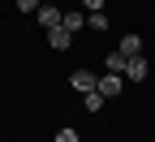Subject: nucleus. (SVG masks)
Listing matches in <instances>:
<instances>
[{
    "instance_id": "obj_13",
    "label": "nucleus",
    "mask_w": 155,
    "mask_h": 142,
    "mask_svg": "<svg viewBox=\"0 0 155 142\" xmlns=\"http://www.w3.org/2000/svg\"><path fill=\"white\" fill-rule=\"evenodd\" d=\"M82 9H86V13H99V9H104V0H82Z\"/></svg>"
},
{
    "instance_id": "obj_10",
    "label": "nucleus",
    "mask_w": 155,
    "mask_h": 142,
    "mask_svg": "<svg viewBox=\"0 0 155 142\" xmlns=\"http://www.w3.org/2000/svg\"><path fill=\"white\" fill-rule=\"evenodd\" d=\"M86 26H91V30H108V17H104V13H86Z\"/></svg>"
},
{
    "instance_id": "obj_2",
    "label": "nucleus",
    "mask_w": 155,
    "mask_h": 142,
    "mask_svg": "<svg viewBox=\"0 0 155 142\" xmlns=\"http://www.w3.org/2000/svg\"><path fill=\"white\" fill-rule=\"evenodd\" d=\"M125 78H129V82H142V78H147V56L142 52L125 60Z\"/></svg>"
},
{
    "instance_id": "obj_12",
    "label": "nucleus",
    "mask_w": 155,
    "mask_h": 142,
    "mask_svg": "<svg viewBox=\"0 0 155 142\" xmlns=\"http://www.w3.org/2000/svg\"><path fill=\"white\" fill-rule=\"evenodd\" d=\"M56 142H78V129H61V134H56Z\"/></svg>"
},
{
    "instance_id": "obj_4",
    "label": "nucleus",
    "mask_w": 155,
    "mask_h": 142,
    "mask_svg": "<svg viewBox=\"0 0 155 142\" xmlns=\"http://www.w3.org/2000/svg\"><path fill=\"white\" fill-rule=\"evenodd\" d=\"M35 13H39V22H43V30H52V26H61V9H56V5H39Z\"/></svg>"
},
{
    "instance_id": "obj_8",
    "label": "nucleus",
    "mask_w": 155,
    "mask_h": 142,
    "mask_svg": "<svg viewBox=\"0 0 155 142\" xmlns=\"http://www.w3.org/2000/svg\"><path fill=\"white\" fill-rule=\"evenodd\" d=\"M125 60H129V56H125L121 48H112V52H108V73H125Z\"/></svg>"
},
{
    "instance_id": "obj_11",
    "label": "nucleus",
    "mask_w": 155,
    "mask_h": 142,
    "mask_svg": "<svg viewBox=\"0 0 155 142\" xmlns=\"http://www.w3.org/2000/svg\"><path fill=\"white\" fill-rule=\"evenodd\" d=\"M39 5H43V0H17V9H22V13H35Z\"/></svg>"
},
{
    "instance_id": "obj_1",
    "label": "nucleus",
    "mask_w": 155,
    "mask_h": 142,
    "mask_svg": "<svg viewBox=\"0 0 155 142\" xmlns=\"http://www.w3.org/2000/svg\"><path fill=\"white\" fill-rule=\"evenodd\" d=\"M121 86H125V82H121V73H104L99 82H95V91H99L104 99H116V95H121Z\"/></svg>"
},
{
    "instance_id": "obj_14",
    "label": "nucleus",
    "mask_w": 155,
    "mask_h": 142,
    "mask_svg": "<svg viewBox=\"0 0 155 142\" xmlns=\"http://www.w3.org/2000/svg\"><path fill=\"white\" fill-rule=\"evenodd\" d=\"M43 5H52V0H43Z\"/></svg>"
},
{
    "instance_id": "obj_7",
    "label": "nucleus",
    "mask_w": 155,
    "mask_h": 142,
    "mask_svg": "<svg viewBox=\"0 0 155 142\" xmlns=\"http://www.w3.org/2000/svg\"><path fill=\"white\" fill-rule=\"evenodd\" d=\"M116 48H121L125 56H138V52H142V39H138V35H121V43H116Z\"/></svg>"
},
{
    "instance_id": "obj_5",
    "label": "nucleus",
    "mask_w": 155,
    "mask_h": 142,
    "mask_svg": "<svg viewBox=\"0 0 155 142\" xmlns=\"http://www.w3.org/2000/svg\"><path fill=\"white\" fill-rule=\"evenodd\" d=\"M48 43H52V48H56V52H65V48H69V43H73V35H69V30H65V26H52V30H48Z\"/></svg>"
},
{
    "instance_id": "obj_9",
    "label": "nucleus",
    "mask_w": 155,
    "mask_h": 142,
    "mask_svg": "<svg viewBox=\"0 0 155 142\" xmlns=\"http://www.w3.org/2000/svg\"><path fill=\"white\" fill-rule=\"evenodd\" d=\"M82 104H86V112H99V108L108 104V99H104L99 91H86V95H82Z\"/></svg>"
},
{
    "instance_id": "obj_3",
    "label": "nucleus",
    "mask_w": 155,
    "mask_h": 142,
    "mask_svg": "<svg viewBox=\"0 0 155 142\" xmlns=\"http://www.w3.org/2000/svg\"><path fill=\"white\" fill-rule=\"evenodd\" d=\"M95 82H99V78H95L91 69H78V73L69 78V86H73V91H82V95H86V91H95Z\"/></svg>"
},
{
    "instance_id": "obj_6",
    "label": "nucleus",
    "mask_w": 155,
    "mask_h": 142,
    "mask_svg": "<svg viewBox=\"0 0 155 142\" xmlns=\"http://www.w3.org/2000/svg\"><path fill=\"white\" fill-rule=\"evenodd\" d=\"M61 26H65L69 35H78V30L86 26V13H82V9H73V13H61Z\"/></svg>"
}]
</instances>
